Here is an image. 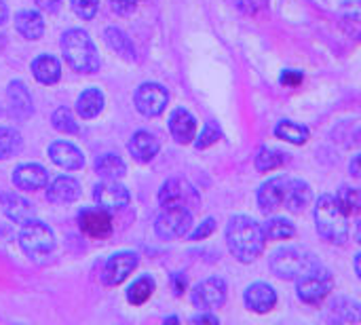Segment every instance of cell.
Masks as SVG:
<instances>
[{"label": "cell", "instance_id": "obj_4", "mask_svg": "<svg viewBox=\"0 0 361 325\" xmlns=\"http://www.w3.org/2000/svg\"><path fill=\"white\" fill-rule=\"evenodd\" d=\"M315 222L317 231L324 239L332 243H345L349 237V224H347V214L341 207L338 199L332 195L319 197L315 205Z\"/></svg>", "mask_w": 361, "mask_h": 325}, {"label": "cell", "instance_id": "obj_44", "mask_svg": "<svg viewBox=\"0 0 361 325\" xmlns=\"http://www.w3.org/2000/svg\"><path fill=\"white\" fill-rule=\"evenodd\" d=\"M351 173H353V178L361 180V154L351 161Z\"/></svg>", "mask_w": 361, "mask_h": 325}, {"label": "cell", "instance_id": "obj_7", "mask_svg": "<svg viewBox=\"0 0 361 325\" xmlns=\"http://www.w3.org/2000/svg\"><path fill=\"white\" fill-rule=\"evenodd\" d=\"M332 286L334 281H332L330 271L315 264L298 277L296 290H298V298L305 305H319L328 298V294L332 292Z\"/></svg>", "mask_w": 361, "mask_h": 325}, {"label": "cell", "instance_id": "obj_16", "mask_svg": "<svg viewBox=\"0 0 361 325\" xmlns=\"http://www.w3.org/2000/svg\"><path fill=\"white\" fill-rule=\"evenodd\" d=\"M245 307L252 313H269L275 305H277V292L269 286V283H252L245 294H243Z\"/></svg>", "mask_w": 361, "mask_h": 325}, {"label": "cell", "instance_id": "obj_2", "mask_svg": "<svg viewBox=\"0 0 361 325\" xmlns=\"http://www.w3.org/2000/svg\"><path fill=\"white\" fill-rule=\"evenodd\" d=\"M226 245L239 262H254L264 250V231L247 216H233L226 224Z\"/></svg>", "mask_w": 361, "mask_h": 325}, {"label": "cell", "instance_id": "obj_37", "mask_svg": "<svg viewBox=\"0 0 361 325\" xmlns=\"http://www.w3.org/2000/svg\"><path fill=\"white\" fill-rule=\"evenodd\" d=\"M70 4H72V11L82 19H93L99 8V0H72Z\"/></svg>", "mask_w": 361, "mask_h": 325}, {"label": "cell", "instance_id": "obj_12", "mask_svg": "<svg viewBox=\"0 0 361 325\" xmlns=\"http://www.w3.org/2000/svg\"><path fill=\"white\" fill-rule=\"evenodd\" d=\"M93 199H95V203L102 209H106V211H118V209H123V207L129 205V199L131 197H129V190L123 184H118L116 180H106V182H102V184L95 186Z\"/></svg>", "mask_w": 361, "mask_h": 325}, {"label": "cell", "instance_id": "obj_33", "mask_svg": "<svg viewBox=\"0 0 361 325\" xmlns=\"http://www.w3.org/2000/svg\"><path fill=\"white\" fill-rule=\"evenodd\" d=\"M53 127L59 131V133H66V135H72V133H78V123L74 118V114L68 110V108H57L53 112Z\"/></svg>", "mask_w": 361, "mask_h": 325}, {"label": "cell", "instance_id": "obj_42", "mask_svg": "<svg viewBox=\"0 0 361 325\" xmlns=\"http://www.w3.org/2000/svg\"><path fill=\"white\" fill-rule=\"evenodd\" d=\"M192 324H220V319L218 317H214L209 311H205L203 315H197V317H192Z\"/></svg>", "mask_w": 361, "mask_h": 325}, {"label": "cell", "instance_id": "obj_15", "mask_svg": "<svg viewBox=\"0 0 361 325\" xmlns=\"http://www.w3.org/2000/svg\"><path fill=\"white\" fill-rule=\"evenodd\" d=\"M49 182V173L42 165H36V163H25V165H19L15 171H13V184L19 188V190H40L44 188Z\"/></svg>", "mask_w": 361, "mask_h": 325}, {"label": "cell", "instance_id": "obj_9", "mask_svg": "<svg viewBox=\"0 0 361 325\" xmlns=\"http://www.w3.org/2000/svg\"><path fill=\"white\" fill-rule=\"evenodd\" d=\"M192 214L195 211L186 207H163L161 216L154 222V233L165 241L184 237L192 226Z\"/></svg>", "mask_w": 361, "mask_h": 325}, {"label": "cell", "instance_id": "obj_11", "mask_svg": "<svg viewBox=\"0 0 361 325\" xmlns=\"http://www.w3.org/2000/svg\"><path fill=\"white\" fill-rule=\"evenodd\" d=\"M190 300L199 311H214V309L222 307L226 300V281L220 277H212V279L201 281L192 290Z\"/></svg>", "mask_w": 361, "mask_h": 325}, {"label": "cell", "instance_id": "obj_14", "mask_svg": "<svg viewBox=\"0 0 361 325\" xmlns=\"http://www.w3.org/2000/svg\"><path fill=\"white\" fill-rule=\"evenodd\" d=\"M78 226L85 235L93 237V239H104L112 233V218L106 209H82L78 214Z\"/></svg>", "mask_w": 361, "mask_h": 325}, {"label": "cell", "instance_id": "obj_19", "mask_svg": "<svg viewBox=\"0 0 361 325\" xmlns=\"http://www.w3.org/2000/svg\"><path fill=\"white\" fill-rule=\"evenodd\" d=\"M197 121L186 108H176L169 116V133L180 144H190L195 140Z\"/></svg>", "mask_w": 361, "mask_h": 325}, {"label": "cell", "instance_id": "obj_45", "mask_svg": "<svg viewBox=\"0 0 361 325\" xmlns=\"http://www.w3.org/2000/svg\"><path fill=\"white\" fill-rule=\"evenodd\" d=\"M6 15H8V11H6V4H4V2L0 0V25H2V23L6 21Z\"/></svg>", "mask_w": 361, "mask_h": 325}, {"label": "cell", "instance_id": "obj_32", "mask_svg": "<svg viewBox=\"0 0 361 325\" xmlns=\"http://www.w3.org/2000/svg\"><path fill=\"white\" fill-rule=\"evenodd\" d=\"M21 150V135L11 127H0V161L15 157Z\"/></svg>", "mask_w": 361, "mask_h": 325}, {"label": "cell", "instance_id": "obj_35", "mask_svg": "<svg viewBox=\"0 0 361 325\" xmlns=\"http://www.w3.org/2000/svg\"><path fill=\"white\" fill-rule=\"evenodd\" d=\"M283 165V154L279 150L262 148L256 157V169L258 171H273Z\"/></svg>", "mask_w": 361, "mask_h": 325}, {"label": "cell", "instance_id": "obj_5", "mask_svg": "<svg viewBox=\"0 0 361 325\" xmlns=\"http://www.w3.org/2000/svg\"><path fill=\"white\" fill-rule=\"evenodd\" d=\"M315 256L305 247H281L271 256V271L281 279H298L305 271L315 266Z\"/></svg>", "mask_w": 361, "mask_h": 325}, {"label": "cell", "instance_id": "obj_25", "mask_svg": "<svg viewBox=\"0 0 361 325\" xmlns=\"http://www.w3.org/2000/svg\"><path fill=\"white\" fill-rule=\"evenodd\" d=\"M330 321L357 324L361 321V305L353 298H336L330 305Z\"/></svg>", "mask_w": 361, "mask_h": 325}, {"label": "cell", "instance_id": "obj_27", "mask_svg": "<svg viewBox=\"0 0 361 325\" xmlns=\"http://www.w3.org/2000/svg\"><path fill=\"white\" fill-rule=\"evenodd\" d=\"M95 171L104 180H118V178H123L127 173V165L118 154L108 152V154H102L95 161Z\"/></svg>", "mask_w": 361, "mask_h": 325}, {"label": "cell", "instance_id": "obj_48", "mask_svg": "<svg viewBox=\"0 0 361 325\" xmlns=\"http://www.w3.org/2000/svg\"><path fill=\"white\" fill-rule=\"evenodd\" d=\"M4 42H6V40H4V36H0V49L4 47Z\"/></svg>", "mask_w": 361, "mask_h": 325}, {"label": "cell", "instance_id": "obj_39", "mask_svg": "<svg viewBox=\"0 0 361 325\" xmlns=\"http://www.w3.org/2000/svg\"><path fill=\"white\" fill-rule=\"evenodd\" d=\"M110 6L118 15H131L137 6V0H110Z\"/></svg>", "mask_w": 361, "mask_h": 325}, {"label": "cell", "instance_id": "obj_41", "mask_svg": "<svg viewBox=\"0 0 361 325\" xmlns=\"http://www.w3.org/2000/svg\"><path fill=\"white\" fill-rule=\"evenodd\" d=\"M36 4H38V8H42V11L55 13V11L59 8L61 0H36Z\"/></svg>", "mask_w": 361, "mask_h": 325}, {"label": "cell", "instance_id": "obj_18", "mask_svg": "<svg viewBox=\"0 0 361 325\" xmlns=\"http://www.w3.org/2000/svg\"><path fill=\"white\" fill-rule=\"evenodd\" d=\"M49 157L51 161L61 167V169H68V171H76V169H82L85 165V157L82 152L70 144V142H53L49 146Z\"/></svg>", "mask_w": 361, "mask_h": 325}, {"label": "cell", "instance_id": "obj_26", "mask_svg": "<svg viewBox=\"0 0 361 325\" xmlns=\"http://www.w3.org/2000/svg\"><path fill=\"white\" fill-rule=\"evenodd\" d=\"M76 110L82 118H95L104 110V93L95 87L85 89L76 99Z\"/></svg>", "mask_w": 361, "mask_h": 325}, {"label": "cell", "instance_id": "obj_43", "mask_svg": "<svg viewBox=\"0 0 361 325\" xmlns=\"http://www.w3.org/2000/svg\"><path fill=\"white\" fill-rule=\"evenodd\" d=\"M171 283H173V290H176V294L180 296L182 292H184V288H186V279H184V275H173L171 277Z\"/></svg>", "mask_w": 361, "mask_h": 325}, {"label": "cell", "instance_id": "obj_30", "mask_svg": "<svg viewBox=\"0 0 361 325\" xmlns=\"http://www.w3.org/2000/svg\"><path fill=\"white\" fill-rule=\"evenodd\" d=\"M152 292H154V279L148 277V275H144V277L135 279V281L129 286V290H127V300H129L131 305L140 307V305H144V302L152 296Z\"/></svg>", "mask_w": 361, "mask_h": 325}, {"label": "cell", "instance_id": "obj_17", "mask_svg": "<svg viewBox=\"0 0 361 325\" xmlns=\"http://www.w3.org/2000/svg\"><path fill=\"white\" fill-rule=\"evenodd\" d=\"M0 207L4 211V216L8 220H13L15 224H25V222L34 220V205L27 199H23L21 195L0 192Z\"/></svg>", "mask_w": 361, "mask_h": 325}, {"label": "cell", "instance_id": "obj_6", "mask_svg": "<svg viewBox=\"0 0 361 325\" xmlns=\"http://www.w3.org/2000/svg\"><path fill=\"white\" fill-rule=\"evenodd\" d=\"M19 245L23 250V254L34 260V262H40L44 260L53 247H55V237H53V231L40 222V220H30L23 224V231L19 235Z\"/></svg>", "mask_w": 361, "mask_h": 325}, {"label": "cell", "instance_id": "obj_47", "mask_svg": "<svg viewBox=\"0 0 361 325\" xmlns=\"http://www.w3.org/2000/svg\"><path fill=\"white\" fill-rule=\"evenodd\" d=\"M357 239H360V243H361V222L357 224Z\"/></svg>", "mask_w": 361, "mask_h": 325}, {"label": "cell", "instance_id": "obj_46", "mask_svg": "<svg viewBox=\"0 0 361 325\" xmlns=\"http://www.w3.org/2000/svg\"><path fill=\"white\" fill-rule=\"evenodd\" d=\"M355 271H357V275H360L361 279V254L355 258Z\"/></svg>", "mask_w": 361, "mask_h": 325}, {"label": "cell", "instance_id": "obj_28", "mask_svg": "<svg viewBox=\"0 0 361 325\" xmlns=\"http://www.w3.org/2000/svg\"><path fill=\"white\" fill-rule=\"evenodd\" d=\"M104 36H106L108 47H110L112 51H116L121 57H125V59H129V61L135 59V47H133V42L129 40V36H127L123 30H118V27H108Z\"/></svg>", "mask_w": 361, "mask_h": 325}, {"label": "cell", "instance_id": "obj_20", "mask_svg": "<svg viewBox=\"0 0 361 325\" xmlns=\"http://www.w3.org/2000/svg\"><path fill=\"white\" fill-rule=\"evenodd\" d=\"M159 150H161V144L150 131H137V133H133V137L129 142V152L140 163H150L159 154Z\"/></svg>", "mask_w": 361, "mask_h": 325}, {"label": "cell", "instance_id": "obj_40", "mask_svg": "<svg viewBox=\"0 0 361 325\" xmlns=\"http://www.w3.org/2000/svg\"><path fill=\"white\" fill-rule=\"evenodd\" d=\"M300 82H302V74L296 70H286L281 74V85H286V87H298Z\"/></svg>", "mask_w": 361, "mask_h": 325}, {"label": "cell", "instance_id": "obj_23", "mask_svg": "<svg viewBox=\"0 0 361 325\" xmlns=\"http://www.w3.org/2000/svg\"><path fill=\"white\" fill-rule=\"evenodd\" d=\"M15 27L27 40H38L44 34V21L40 13L32 8H23L15 15Z\"/></svg>", "mask_w": 361, "mask_h": 325}, {"label": "cell", "instance_id": "obj_31", "mask_svg": "<svg viewBox=\"0 0 361 325\" xmlns=\"http://www.w3.org/2000/svg\"><path fill=\"white\" fill-rule=\"evenodd\" d=\"M262 231H264V237L271 239V241L292 239L294 233H296L294 224H292L290 220H286V218H271V220L262 226Z\"/></svg>", "mask_w": 361, "mask_h": 325}, {"label": "cell", "instance_id": "obj_22", "mask_svg": "<svg viewBox=\"0 0 361 325\" xmlns=\"http://www.w3.org/2000/svg\"><path fill=\"white\" fill-rule=\"evenodd\" d=\"M80 197V184L70 176H59L51 182L47 199L51 203H72Z\"/></svg>", "mask_w": 361, "mask_h": 325}, {"label": "cell", "instance_id": "obj_36", "mask_svg": "<svg viewBox=\"0 0 361 325\" xmlns=\"http://www.w3.org/2000/svg\"><path fill=\"white\" fill-rule=\"evenodd\" d=\"M220 137H222V129H220L216 123H207V125H205V129L201 131V135L197 137L195 146H197L199 150H203V148L214 146Z\"/></svg>", "mask_w": 361, "mask_h": 325}, {"label": "cell", "instance_id": "obj_38", "mask_svg": "<svg viewBox=\"0 0 361 325\" xmlns=\"http://www.w3.org/2000/svg\"><path fill=\"white\" fill-rule=\"evenodd\" d=\"M214 231H216V220H214V218H207V220H203V222H201V224L190 233V239H192V241L207 239Z\"/></svg>", "mask_w": 361, "mask_h": 325}, {"label": "cell", "instance_id": "obj_21", "mask_svg": "<svg viewBox=\"0 0 361 325\" xmlns=\"http://www.w3.org/2000/svg\"><path fill=\"white\" fill-rule=\"evenodd\" d=\"M6 99H8V106H11V112L19 118H27L34 110V104H32V95L27 91V87L21 82V80H13L6 89Z\"/></svg>", "mask_w": 361, "mask_h": 325}, {"label": "cell", "instance_id": "obj_24", "mask_svg": "<svg viewBox=\"0 0 361 325\" xmlns=\"http://www.w3.org/2000/svg\"><path fill=\"white\" fill-rule=\"evenodd\" d=\"M32 72L38 82L42 85H55L61 78V63L53 55H38L32 61Z\"/></svg>", "mask_w": 361, "mask_h": 325}, {"label": "cell", "instance_id": "obj_1", "mask_svg": "<svg viewBox=\"0 0 361 325\" xmlns=\"http://www.w3.org/2000/svg\"><path fill=\"white\" fill-rule=\"evenodd\" d=\"M313 199L311 186L302 180L277 176L267 180L258 190V205L262 211H275L277 207L286 205L290 211H305Z\"/></svg>", "mask_w": 361, "mask_h": 325}, {"label": "cell", "instance_id": "obj_8", "mask_svg": "<svg viewBox=\"0 0 361 325\" xmlns=\"http://www.w3.org/2000/svg\"><path fill=\"white\" fill-rule=\"evenodd\" d=\"M159 203L161 207H186L195 211L201 205V197L192 184H188L182 178L167 180L159 190Z\"/></svg>", "mask_w": 361, "mask_h": 325}, {"label": "cell", "instance_id": "obj_10", "mask_svg": "<svg viewBox=\"0 0 361 325\" xmlns=\"http://www.w3.org/2000/svg\"><path fill=\"white\" fill-rule=\"evenodd\" d=\"M133 102H135V108H137L140 114L159 116L165 110L167 102H169V93L159 82H144V85L137 87Z\"/></svg>", "mask_w": 361, "mask_h": 325}, {"label": "cell", "instance_id": "obj_13", "mask_svg": "<svg viewBox=\"0 0 361 325\" xmlns=\"http://www.w3.org/2000/svg\"><path fill=\"white\" fill-rule=\"evenodd\" d=\"M137 266V254L133 252H118L112 258H108L104 266V283L106 286H118L123 283Z\"/></svg>", "mask_w": 361, "mask_h": 325}, {"label": "cell", "instance_id": "obj_34", "mask_svg": "<svg viewBox=\"0 0 361 325\" xmlns=\"http://www.w3.org/2000/svg\"><path fill=\"white\" fill-rule=\"evenodd\" d=\"M336 199L347 216L361 214V188H341Z\"/></svg>", "mask_w": 361, "mask_h": 325}, {"label": "cell", "instance_id": "obj_3", "mask_svg": "<svg viewBox=\"0 0 361 325\" xmlns=\"http://www.w3.org/2000/svg\"><path fill=\"white\" fill-rule=\"evenodd\" d=\"M61 53H63L66 61L70 63V68H74L76 72L93 74L99 70L102 61H99L97 49L85 30H78V27L68 30L61 36Z\"/></svg>", "mask_w": 361, "mask_h": 325}, {"label": "cell", "instance_id": "obj_29", "mask_svg": "<svg viewBox=\"0 0 361 325\" xmlns=\"http://www.w3.org/2000/svg\"><path fill=\"white\" fill-rule=\"evenodd\" d=\"M275 135L279 140H286L290 144H298L300 146V144H305L311 137V131L305 125H298V123H292V121H281L275 127Z\"/></svg>", "mask_w": 361, "mask_h": 325}]
</instances>
